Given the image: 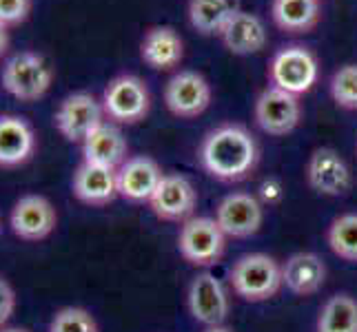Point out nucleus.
<instances>
[{
    "instance_id": "nucleus-1",
    "label": "nucleus",
    "mask_w": 357,
    "mask_h": 332,
    "mask_svg": "<svg viewBox=\"0 0 357 332\" xmlns=\"http://www.w3.org/2000/svg\"><path fill=\"white\" fill-rule=\"evenodd\" d=\"M200 164L220 182H242L260 162V146L242 125H222L204 135L200 144Z\"/></svg>"
},
{
    "instance_id": "nucleus-2",
    "label": "nucleus",
    "mask_w": 357,
    "mask_h": 332,
    "mask_svg": "<svg viewBox=\"0 0 357 332\" xmlns=\"http://www.w3.org/2000/svg\"><path fill=\"white\" fill-rule=\"evenodd\" d=\"M54 67L36 52H18L3 65L0 84L3 89L20 102H36L52 89Z\"/></svg>"
},
{
    "instance_id": "nucleus-3",
    "label": "nucleus",
    "mask_w": 357,
    "mask_h": 332,
    "mask_svg": "<svg viewBox=\"0 0 357 332\" xmlns=\"http://www.w3.org/2000/svg\"><path fill=\"white\" fill-rule=\"evenodd\" d=\"M231 286L233 292L244 301H266L275 297L282 281V264L266 253H249L231 266Z\"/></svg>"
},
{
    "instance_id": "nucleus-4",
    "label": "nucleus",
    "mask_w": 357,
    "mask_h": 332,
    "mask_svg": "<svg viewBox=\"0 0 357 332\" xmlns=\"http://www.w3.org/2000/svg\"><path fill=\"white\" fill-rule=\"evenodd\" d=\"M100 102L107 120H112L114 125H138L149 116L151 93L142 78L133 73H122L109 80Z\"/></svg>"
},
{
    "instance_id": "nucleus-5",
    "label": "nucleus",
    "mask_w": 357,
    "mask_h": 332,
    "mask_svg": "<svg viewBox=\"0 0 357 332\" xmlns=\"http://www.w3.org/2000/svg\"><path fill=\"white\" fill-rule=\"evenodd\" d=\"M319 78V63L311 49L291 45L280 49L268 63L271 87L289 91L293 95L309 93Z\"/></svg>"
},
{
    "instance_id": "nucleus-6",
    "label": "nucleus",
    "mask_w": 357,
    "mask_h": 332,
    "mask_svg": "<svg viewBox=\"0 0 357 332\" xmlns=\"http://www.w3.org/2000/svg\"><path fill=\"white\" fill-rule=\"evenodd\" d=\"M178 248L193 266H213L227 251V235L215 217H189L178 232Z\"/></svg>"
},
{
    "instance_id": "nucleus-7",
    "label": "nucleus",
    "mask_w": 357,
    "mask_h": 332,
    "mask_svg": "<svg viewBox=\"0 0 357 332\" xmlns=\"http://www.w3.org/2000/svg\"><path fill=\"white\" fill-rule=\"evenodd\" d=\"M105 109L102 102L93 93L76 91L63 97L56 109V129L67 142L82 144L87 135L93 133L105 122Z\"/></svg>"
},
{
    "instance_id": "nucleus-8",
    "label": "nucleus",
    "mask_w": 357,
    "mask_h": 332,
    "mask_svg": "<svg viewBox=\"0 0 357 332\" xmlns=\"http://www.w3.org/2000/svg\"><path fill=\"white\" fill-rule=\"evenodd\" d=\"M253 116L257 127L266 135L282 138L298 129L302 122V102L300 95L282 91L278 87H266L255 100Z\"/></svg>"
},
{
    "instance_id": "nucleus-9",
    "label": "nucleus",
    "mask_w": 357,
    "mask_h": 332,
    "mask_svg": "<svg viewBox=\"0 0 357 332\" xmlns=\"http://www.w3.org/2000/svg\"><path fill=\"white\" fill-rule=\"evenodd\" d=\"M211 84L198 71H178L165 87V104L176 118L191 120L202 116L211 104Z\"/></svg>"
},
{
    "instance_id": "nucleus-10",
    "label": "nucleus",
    "mask_w": 357,
    "mask_h": 332,
    "mask_svg": "<svg viewBox=\"0 0 357 332\" xmlns=\"http://www.w3.org/2000/svg\"><path fill=\"white\" fill-rule=\"evenodd\" d=\"M187 301H189L191 317L206 328L222 326L231 310L229 292L225 284L213 273H208V270L193 277Z\"/></svg>"
},
{
    "instance_id": "nucleus-11",
    "label": "nucleus",
    "mask_w": 357,
    "mask_h": 332,
    "mask_svg": "<svg viewBox=\"0 0 357 332\" xmlns=\"http://www.w3.org/2000/svg\"><path fill=\"white\" fill-rule=\"evenodd\" d=\"M215 221L227 237H251L262 228L264 204L251 193H229L215 208Z\"/></svg>"
},
{
    "instance_id": "nucleus-12",
    "label": "nucleus",
    "mask_w": 357,
    "mask_h": 332,
    "mask_svg": "<svg viewBox=\"0 0 357 332\" xmlns=\"http://www.w3.org/2000/svg\"><path fill=\"white\" fill-rule=\"evenodd\" d=\"M306 180L315 193L326 195V198L347 195L353 187L351 166L331 146H322L311 153L309 164H306Z\"/></svg>"
},
{
    "instance_id": "nucleus-13",
    "label": "nucleus",
    "mask_w": 357,
    "mask_h": 332,
    "mask_svg": "<svg viewBox=\"0 0 357 332\" xmlns=\"http://www.w3.org/2000/svg\"><path fill=\"white\" fill-rule=\"evenodd\" d=\"M56 208L43 195H22L9 215V226L14 235L24 242L47 239L56 230Z\"/></svg>"
},
{
    "instance_id": "nucleus-14",
    "label": "nucleus",
    "mask_w": 357,
    "mask_h": 332,
    "mask_svg": "<svg viewBox=\"0 0 357 332\" xmlns=\"http://www.w3.org/2000/svg\"><path fill=\"white\" fill-rule=\"evenodd\" d=\"M195 204H198V195L193 184L180 173H169L160 180L149 200L153 215L165 221H187Z\"/></svg>"
},
{
    "instance_id": "nucleus-15",
    "label": "nucleus",
    "mask_w": 357,
    "mask_h": 332,
    "mask_svg": "<svg viewBox=\"0 0 357 332\" xmlns=\"http://www.w3.org/2000/svg\"><path fill=\"white\" fill-rule=\"evenodd\" d=\"M165 177L162 168L149 155L127 157L118 168V193L129 202H149L160 180Z\"/></svg>"
},
{
    "instance_id": "nucleus-16",
    "label": "nucleus",
    "mask_w": 357,
    "mask_h": 332,
    "mask_svg": "<svg viewBox=\"0 0 357 332\" xmlns=\"http://www.w3.org/2000/svg\"><path fill=\"white\" fill-rule=\"evenodd\" d=\"M73 195L87 206H107L118 198V168L82 162L71 180Z\"/></svg>"
},
{
    "instance_id": "nucleus-17",
    "label": "nucleus",
    "mask_w": 357,
    "mask_h": 332,
    "mask_svg": "<svg viewBox=\"0 0 357 332\" xmlns=\"http://www.w3.org/2000/svg\"><path fill=\"white\" fill-rule=\"evenodd\" d=\"M140 58L146 67L155 71L176 69L184 58L182 35L174 27H169V24L149 27L140 42Z\"/></svg>"
},
{
    "instance_id": "nucleus-18",
    "label": "nucleus",
    "mask_w": 357,
    "mask_h": 332,
    "mask_svg": "<svg viewBox=\"0 0 357 332\" xmlns=\"http://www.w3.org/2000/svg\"><path fill=\"white\" fill-rule=\"evenodd\" d=\"M220 40H222L225 49L233 56L260 54L262 49H266V42H268L266 24L257 14L240 9L238 14L227 22V27L220 33Z\"/></svg>"
},
{
    "instance_id": "nucleus-19",
    "label": "nucleus",
    "mask_w": 357,
    "mask_h": 332,
    "mask_svg": "<svg viewBox=\"0 0 357 332\" xmlns=\"http://www.w3.org/2000/svg\"><path fill=\"white\" fill-rule=\"evenodd\" d=\"M36 151V133L27 120L5 113L0 116V166L14 168L29 162Z\"/></svg>"
},
{
    "instance_id": "nucleus-20",
    "label": "nucleus",
    "mask_w": 357,
    "mask_h": 332,
    "mask_svg": "<svg viewBox=\"0 0 357 332\" xmlns=\"http://www.w3.org/2000/svg\"><path fill=\"white\" fill-rule=\"evenodd\" d=\"M82 162L100 164L109 168H120L122 162L127 159L129 144L122 131L114 122H102L93 133L87 135V140L82 144Z\"/></svg>"
},
{
    "instance_id": "nucleus-21",
    "label": "nucleus",
    "mask_w": 357,
    "mask_h": 332,
    "mask_svg": "<svg viewBox=\"0 0 357 332\" xmlns=\"http://www.w3.org/2000/svg\"><path fill=\"white\" fill-rule=\"evenodd\" d=\"M282 281L298 297L315 294L326 281V266L315 253H293L282 264Z\"/></svg>"
},
{
    "instance_id": "nucleus-22",
    "label": "nucleus",
    "mask_w": 357,
    "mask_h": 332,
    "mask_svg": "<svg viewBox=\"0 0 357 332\" xmlns=\"http://www.w3.org/2000/svg\"><path fill=\"white\" fill-rule=\"evenodd\" d=\"M271 18L280 31L302 35L317 27L322 9H319V0H273Z\"/></svg>"
},
{
    "instance_id": "nucleus-23",
    "label": "nucleus",
    "mask_w": 357,
    "mask_h": 332,
    "mask_svg": "<svg viewBox=\"0 0 357 332\" xmlns=\"http://www.w3.org/2000/svg\"><path fill=\"white\" fill-rule=\"evenodd\" d=\"M240 0H189V24L202 35H220L227 22L238 14Z\"/></svg>"
},
{
    "instance_id": "nucleus-24",
    "label": "nucleus",
    "mask_w": 357,
    "mask_h": 332,
    "mask_svg": "<svg viewBox=\"0 0 357 332\" xmlns=\"http://www.w3.org/2000/svg\"><path fill=\"white\" fill-rule=\"evenodd\" d=\"M317 332H357V301L351 294H333L322 306Z\"/></svg>"
},
{
    "instance_id": "nucleus-25",
    "label": "nucleus",
    "mask_w": 357,
    "mask_h": 332,
    "mask_svg": "<svg viewBox=\"0 0 357 332\" xmlns=\"http://www.w3.org/2000/svg\"><path fill=\"white\" fill-rule=\"evenodd\" d=\"M326 239L340 260L357 264V213H344L331 221Z\"/></svg>"
},
{
    "instance_id": "nucleus-26",
    "label": "nucleus",
    "mask_w": 357,
    "mask_h": 332,
    "mask_svg": "<svg viewBox=\"0 0 357 332\" xmlns=\"http://www.w3.org/2000/svg\"><path fill=\"white\" fill-rule=\"evenodd\" d=\"M331 97L347 111H357V65L340 67L331 78Z\"/></svg>"
},
{
    "instance_id": "nucleus-27",
    "label": "nucleus",
    "mask_w": 357,
    "mask_h": 332,
    "mask_svg": "<svg viewBox=\"0 0 357 332\" xmlns=\"http://www.w3.org/2000/svg\"><path fill=\"white\" fill-rule=\"evenodd\" d=\"M49 332H98V324L89 310L78 308V306H67L54 315Z\"/></svg>"
},
{
    "instance_id": "nucleus-28",
    "label": "nucleus",
    "mask_w": 357,
    "mask_h": 332,
    "mask_svg": "<svg viewBox=\"0 0 357 332\" xmlns=\"http://www.w3.org/2000/svg\"><path fill=\"white\" fill-rule=\"evenodd\" d=\"M31 14V0H0V24L16 27Z\"/></svg>"
},
{
    "instance_id": "nucleus-29",
    "label": "nucleus",
    "mask_w": 357,
    "mask_h": 332,
    "mask_svg": "<svg viewBox=\"0 0 357 332\" xmlns=\"http://www.w3.org/2000/svg\"><path fill=\"white\" fill-rule=\"evenodd\" d=\"M14 310H16V292L5 277H0V330L5 328Z\"/></svg>"
},
{
    "instance_id": "nucleus-30",
    "label": "nucleus",
    "mask_w": 357,
    "mask_h": 332,
    "mask_svg": "<svg viewBox=\"0 0 357 332\" xmlns=\"http://www.w3.org/2000/svg\"><path fill=\"white\" fill-rule=\"evenodd\" d=\"M260 195H262V200L268 202V204H275L282 200V184L278 177H268L262 182V187H260Z\"/></svg>"
},
{
    "instance_id": "nucleus-31",
    "label": "nucleus",
    "mask_w": 357,
    "mask_h": 332,
    "mask_svg": "<svg viewBox=\"0 0 357 332\" xmlns=\"http://www.w3.org/2000/svg\"><path fill=\"white\" fill-rule=\"evenodd\" d=\"M9 42H11V38H9V29L5 27V24H0V58H3V56L9 52Z\"/></svg>"
},
{
    "instance_id": "nucleus-32",
    "label": "nucleus",
    "mask_w": 357,
    "mask_h": 332,
    "mask_svg": "<svg viewBox=\"0 0 357 332\" xmlns=\"http://www.w3.org/2000/svg\"><path fill=\"white\" fill-rule=\"evenodd\" d=\"M204 332H236V330H231L227 326H211V328H206Z\"/></svg>"
},
{
    "instance_id": "nucleus-33",
    "label": "nucleus",
    "mask_w": 357,
    "mask_h": 332,
    "mask_svg": "<svg viewBox=\"0 0 357 332\" xmlns=\"http://www.w3.org/2000/svg\"><path fill=\"white\" fill-rule=\"evenodd\" d=\"M0 332H29V330H24V328H3Z\"/></svg>"
},
{
    "instance_id": "nucleus-34",
    "label": "nucleus",
    "mask_w": 357,
    "mask_h": 332,
    "mask_svg": "<svg viewBox=\"0 0 357 332\" xmlns=\"http://www.w3.org/2000/svg\"><path fill=\"white\" fill-rule=\"evenodd\" d=\"M0 232H3V221H0Z\"/></svg>"
}]
</instances>
